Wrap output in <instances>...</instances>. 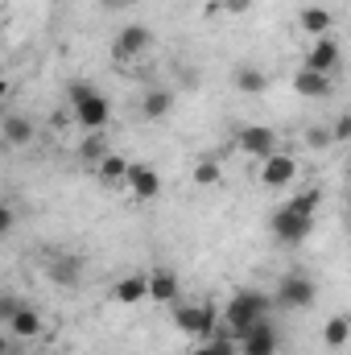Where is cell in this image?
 <instances>
[{"label": "cell", "mask_w": 351, "mask_h": 355, "mask_svg": "<svg viewBox=\"0 0 351 355\" xmlns=\"http://www.w3.org/2000/svg\"><path fill=\"white\" fill-rule=\"evenodd\" d=\"M268 310H273V297H268L264 289H240V293H232V297H228V306H223L228 335H232V339H240L252 322L268 318Z\"/></svg>", "instance_id": "obj_1"}, {"label": "cell", "mask_w": 351, "mask_h": 355, "mask_svg": "<svg viewBox=\"0 0 351 355\" xmlns=\"http://www.w3.org/2000/svg\"><path fill=\"white\" fill-rule=\"evenodd\" d=\"M71 116H75V124L83 132H99L112 120V103H108L103 91H95L91 83H75L71 87Z\"/></svg>", "instance_id": "obj_2"}, {"label": "cell", "mask_w": 351, "mask_h": 355, "mask_svg": "<svg viewBox=\"0 0 351 355\" xmlns=\"http://www.w3.org/2000/svg\"><path fill=\"white\" fill-rule=\"evenodd\" d=\"M174 327L190 339H211L219 331V310L211 302H174Z\"/></svg>", "instance_id": "obj_3"}, {"label": "cell", "mask_w": 351, "mask_h": 355, "mask_svg": "<svg viewBox=\"0 0 351 355\" xmlns=\"http://www.w3.org/2000/svg\"><path fill=\"white\" fill-rule=\"evenodd\" d=\"M314 223H318V219L293 215V211H285V207H277V211H273V219H268L273 240H277L281 248H298V244H306V240H310V232H314Z\"/></svg>", "instance_id": "obj_4"}, {"label": "cell", "mask_w": 351, "mask_h": 355, "mask_svg": "<svg viewBox=\"0 0 351 355\" xmlns=\"http://www.w3.org/2000/svg\"><path fill=\"white\" fill-rule=\"evenodd\" d=\"M314 297H318V285L306 272H285L281 285H277V306L281 310H310Z\"/></svg>", "instance_id": "obj_5"}, {"label": "cell", "mask_w": 351, "mask_h": 355, "mask_svg": "<svg viewBox=\"0 0 351 355\" xmlns=\"http://www.w3.org/2000/svg\"><path fill=\"white\" fill-rule=\"evenodd\" d=\"M236 145H240V153H248L252 162H264L268 153L281 149V137H277L268 124H244V128L236 132Z\"/></svg>", "instance_id": "obj_6"}, {"label": "cell", "mask_w": 351, "mask_h": 355, "mask_svg": "<svg viewBox=\"0 0 351 355\" xmlns=\"http://www.w3.org/2000/svg\"><path fill=\"white\" fill-rule=\"evenodd\" d=\"M149 50H153V29H149V25H124V29L116 33V42H112L116 62H132V58H141V54H149Z\"/></svg>", "instance_id": "obj_7"}, {"label": "cell", "mask_w": 351, "mask_h": 355, "mask_svg": "<svg viewBox=\"0 0 351 355\" xmlns=\"http://www.w3.org/2000/svg\"><path fill=\"white\" fill-rule=\"evenodd\" d=\"M293 178H298V157L285 149L268 153L261 162V186H268V190H285V186H293Z\"/></svg>", "instance_id": "obj_8"}, {"label": "cell", "mask_w": 351, "mask_h": 355, "mask_svg": "<svg viewBox=\"0 0 351 355\" xmlns=\"http://www.w3.org/2000/svg\"><path fill=\"white\" fill-rule=\"evenodd\" d=\"M236 347L244 355H277L281 352V335H277V327H273L268 318H261V322H252V327L236 339Z\"/></svg>", "instance_id": "obj_9"}, {"label": "cell", "mask_w": 351, "mask_h": 355, "mask_svg": "<svg viewBox=\"0 0 351 355\" xmlns=\"http://www.w3.org/2000/svg\"><path fill=\"white\" fill-rule=\"evenodd\" d=\"M339 62H343V50H339V42L327 33V37H314V46L306 50V71H318V75H335L339 71Z\"/></svg>", "instance_id": "obj_10"}, {"label": "cell", "mask_w": 351, "mask_h": 355, "mask_svg": "<svg viewBox=\"0 0 351 355\" xmlns=\"http://www.w3.org/2000/svg\"><path fill=\"white\" fill-rule=\"evenodd\" d=\"M145 297L157 302V306H174L178 297H182V285H178L174 268H153V272H145Z\"/></svg>", "instance_id": "obj_11"}, {"label": "cell", "mask_w": 351, "mask_h": 355, "mask_svg": "<svg viewBox=\"0 0 351 355\" xmlns=\"http://www.w3.org/2000/svg\"><path fill=\"white\" fill-rule=\"evenodd\" d=\"M124 186H128V194H132V198H141V202H153V198L162 194V174H157L153 166H141V162H132V166H128V178H124Z\"/></svg>", "instance_id": "obj_12"}, {"label": "cell", "mask_w": 351, "mask_h": 355, "mask_svg": "<svg viewBox=\"0 0 351 355\" xmlns=\"http://www.w3.org/2000/svg\"><path fill=\"white\" fill-rule=\"evenodd\" d=\"M4 327L12 331V339H17V343H33V339L46 331V322H42V310H37V306H29V302H21V310H17V314L4 322Z\"/></svg>", "instance_id": "obj_13"}, {"label": "cell", "mask_w": 351, "mask_h": 355, "mask_svg": "<svg viewBox=\"0 0 351 355\" xmlns=\"http://www.w3.org/2000/svg\"><path fill=\"white\" fill-rule=\"evenodd\" d=\"M50 281L54 285H62V289H75L79 281H83V257H71V252H58V257H50Z\"/></svg>", "instance_id": "obj_14"}, {"label": "cell", "mask_w": 351, "mask_h": 355, "mask_svg": "<svg viewBox=\"0 0 351 355\" xmlns=\"http://www.w3.org/2000/svg\"><path fill=\"white\" fill-rule=\"evenodd\" d=\"M293 91H298L302 99H327V95L335 91V79H331V75H318V71H306V67H302V71L293 75Z\"/></svg>", "instance_id": "obj_15"}, {"label": "cell", "mask_w": 351, "mask_h": 355, "mask_svg": "<svg viewBox=\"0 0 351 355\" xmlns=\"http://www.w3.org/2000/svg\"><path fill=\"white\" fill-rule=\"evenodd\" d=\"M128 166H132V162H128V157H120V153L112 149V153H103V157H99L91 170H95V178H99L103 186H124V178H128Z\"/></svg>", "instance_id": "obj_16"}, {"label": "cell", "mask_w": 351, "mask_h": 355, "mask_svg": "<svg viewBox=\"0 0 351 355\" xmlns=\"http://www.w3.org/2000/svg\"><path fill=\"white\" fill-rule=\"evenodd\" d=\"M298 25H302V33H310V37H327V33H331V8L306 4V8L298 12Z\"/></svg>", "instance_id": "obj_17"}, {"label": "cell", "mask_w": 351, "mask_h": 355, "mask_svg": "<svg viewBox=\"0 0 351 355\" xmlns=\"http://www.w3.org/2000/svg\"><path fill=\"white\" fill-rule=\"evenodd\" d=\"M0 137H4L8 145L25 149V145H33V141H37V128H33V120H25V116H8V120L0 124Z\"/></svg>", "instance_id": "obj_18"}, {"label": "cell", "mask_w": 351, "mask_h": 355, "mask_svg": "<svg viewBox=\"0 0 351 355\" xmlns=\"http://www.w3.org/2000/svg\"><path fill=\"white\" fill-rule=\"evenodd\" d=\"M170 112H174V91H166V87L145 91V99H141V116L145 120H166Z\"/></svg>", "instance_id": "obj_19"}, {"label": "cell", "mask_w": 351, "mask_h": 355, "mask_svg": "<svg viewBox=\"0 0 351 355\" xmlns=\"http://www.w3.org/2000/svg\"><path fill=\"white\" fill-rule=\"evenodd\" d=\"M112 297H116L120 306H137V302H145V272H128V277H120V281L112 285Z\"/></svg>", "instance_id": "obj_20"}, {"label": "cell", "mask_w": 351, "mask_h": 355, "mask_svg": "<svg viewBox=\"0 0 351 355\" xmlns=\"http://www.w3.org/2000/svg\"><path fill=\"white\" fill-rule=\"evenodd\" d=\"M351 339V318L348 314H335V318H327V327H323V343L331 347V352H343Z\"/></svg>", "instance_id": "obj_21"}, {"label": "cell", "mask_w": 351, "mask_h": 355, "mask_svg": "<svg viewBox=\"0 0 351 355\" xmlns=\"http://www.w3.org/2000/svg\"><path fill=\"white\" fill-rule=\"evenodd\" d=\"M281 207H285V211H293V215H306V219H318V211H323V190H302V194H293V198H285Z\"/></svg>", "instance_id": "obj_22"}, {"label": "cell", "mask_w": 351, "mask_h": 355, "mask_svg": "<svg viewBox=\"0 0 351 355\" xmlns=\"http://www.w3.org/2000/svg\"><path fill=\"white\" fill-rule=\"evenodd\" d=\"M236 87L244 91V95H261L264 87H268V75H264L261 67H236Z\"/></svg>", "instance_id": "obj_23"}, {"label": "cell", "mask_w": 351, "mask_h": 355, "mask_svg": "<svg viewBox=\"0 0 351 355\" xmlns=\"http://www.w3.org/2000/svg\"><path fill=\"white\" fill-rule=\"evenodd\" d=\"M103 153H112V149H108V137H103V128H99V132H83V145H79V157H83L87 166H95V162H99Z\"/></svg>", "instance_id": "obj_24"}, {"label": "cell", "mask_w": 351, "mask_h": 355, "mask_svg": "<svg viewBox=\"0 0 351 355\" xmlns=\"http://www.w3.org/2000/svg\"><path fill=\"white\" fill-rule=\"evenodd\" d=\"M190 178H194V186H219V178H223V166H219V162H198Z\"/></svg>", "instance_id": "obj_25"}, {"label": "cell", "mask_w": 351, "mask_h": 355, "mask_svg": "<svg viewBox=\"0 0 351 355\" xmlns=\"http://www.w3.org/2000/svg\"><path fill=\"white\" fill-rule=\"evenodd\" d=\"M248 8H252V0H219V4H207V12H232V17H240Z\"/></svg>", "instance_id": "obj_26"}, {"label": "cell", "mask_w": 351, "mask_h": 355, "mask_svg": "<svg viewBox=\"0 0 351 355\" xmlns=\"http://www.w3.org/2000/svg\"><path fill=\"white\" fill-rule=\"evenodd\" d=\"M351 141V116H339L335 128H331V145H348Z\"/></svg>", "instance_id": "obj_27"}, {"label": "cell", "mask_w": 351, "mask_h": 355, "mask_svg": "<svg viewBox=\"0 0 351 355\" xmlns=\"http://www.w3.org/2000/svg\"><path fill=\"white\" fill-rule=\"evenodd\" d=\"M306 145L310 149H331V132L327 128H306Z\"/></svg>", "instance_id": "obj_28"}, {"label": "cell", "mask_w": 351, "mask_h": 355, "mask_svg": "<svg viewBox=\"0 0 351 355\" xmlns=\"http://www.w3.org/2000/svg\"><path fill=\"white\" fill-rule=\"evenodd\" d=\"M17 310H21V297H12V293H0V322H8Z\"/></svg>", "instance_id": "obj_29"}, {"label": "cell", "mask_w": 351, "mask_h": 355, "mask_svg": "<svg viewBox=\"0 0 351 355\" xmlns=\"http://www.w3.org/2000/svg\"><path fill=\"white\" fill-rule=\"evenodd\" d=\"M12 227H17V211L8 202H0V236H8Z\"/></svg>", "instance_id": "obj_30"}, {"label": "cell", "mask_w": 351, "mask_h": 355, "mask_svg": "<svg viewBox=\"0 0 351 355\" xmlns=\"http://www.w3.org/2000/svg\"><path fill=\"white\" fill-rule=\"evenodd\" d=\"M99 4H103V8H120L124 0H99Z\"/></svg>", "instance_id": "obj_31"}]
</instances>
